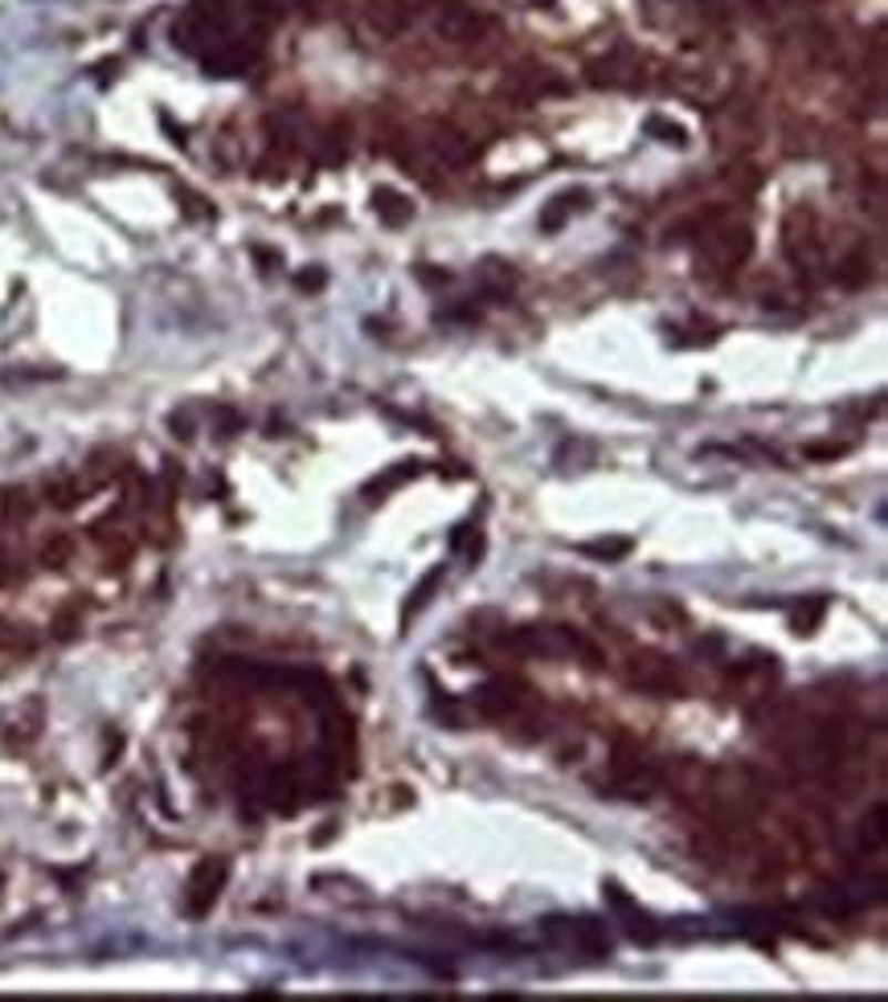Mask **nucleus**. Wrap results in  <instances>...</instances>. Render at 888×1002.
<instances>
[{
  "mask_svg": "<svg viewBox=\"0 0 888 1002\" xmlns=\"http://www.w3.org/2000/svg\"><path fill=\"white\" fill-rule=\"evenodd\" d=\"M545 4H549V0H545ZM537 9H540V0H537Z\"/></svg>",
  "mask_w": 888,
  "mask_h": 1002,
  "instance_id": "obj_22",
  "label": "nucleus"
},
{
  "mask_svg": "<svg viewBox=\"0 0 888 1002\" xmlns=\"http://www.w3.org/2000/svg\"><path fill=\"white\" fill-rule=\"evenodd\" d=\"M627 683L647 695H663V700L684 695V675H680V668H675L668 655H660V651H634V655L627 659Z\"/></svg>",
  "mask_w": 888,
  "mask_h": 1002,
  "instance_id": "obj_7",
  "label": "nucleus"
},
{
  "mask_svg": "<svg viewBox=\"0 0 888 1002\" xmlns=\"http://www.w3.org/2000/svg\"><path fill=\"white\" fill-rule=\"evenodd\" d=\"M373 214H378L385 226H405V221L414 217V205H410L397 188L381 185V188H373Z\"/></svg>",
  "mask_w": 888,
  "mask_h": 1002,
  "instance_id": "obj_13",
  "label": "nucleus"
},
{
  "mask_svg": "<svg viewBox=\"0 0 888 1002\" xmlns=\"http://www.w3.org/2000/svg\"><path fill=\"white\" fill-rule=\"evenodd\" d=\"M581 552L586 557H602V561H619V557L631 552V540L627 536H619V540H590V545H581Z\"/></svg>",
  "mask_w": 888,
  "mask_h": 1002,
  "instance_id": "obj_18",
  "label": "nucleus"
},
{
  "mask_svg": "<svg viewBox=\"0 0 888 1002\" xmlns=\"http://www.w3.org/2000/svg\"><path fill=\"white\" fill-rule=\"evenodd\" d=\"M414 21V9L405 4V0H373L369 9H364V25L373 29L381 41H393L402 38L405 29Z\"/></svg>",
  "mask_w": 888,
  "mask_h": 1002,
  "instance_id": "obj_11",
  "label": "nucleus"
},
{
  "mask_svg": "<svg viewBox=\"0 0 888 1002\" xmlns=\"http://www.w3.org/2000/svg\"><path fill=\"white\" fill-rule=\"evenodd\" d=\"M221 880H226V868L221 864H202L197 868V880H193V912H205L221 892Z\"/></svg>",
  "mask_w": 888,
  "mask_h": 1002,
  "instance_id": "obj_14",
  "label": "nucleus"
},
{
  "mask_svg": "<svg viewBox=\"0 0 888 1002\" xmlns=\"http://www.w3.org/2000/svg\"><path fill=\"white\" fill-rule=\"evenodd\" d=\"M647 135H655L660 144H675V147L688 144L684 127H680V123H672V120H663V115H651V120H647Z\"/></svg>",
  "mask_w": 888,
  "mask_h": 1002,
  "instance_id": "obj_17",
  "label": "nucleus"
},
{
  "mask_svg": "<svg viewBox=\"0 0 888 1002\" xmlns=\"http://www.w3.org/2000/svg\"><path fill=\"white\" fill-rule=\"evenodd\" d=\"M835 279L844 282V287H864V282L872 279V270H868V255H864V250L848 255L839 267H835Z\"/></svg>",
  "mask_w": 888,
  "mask_h": 1002,
  "instance_id": "obj_16",
  "label": "nucleus"
},
{
  "mask_svg": "<svg viewBox=\"0 0 888 1002\" xmlns=\"http://www.w3.org/2000/svg\"><path fill=\"white\" fill-rule=\"evenodd\" d=\"M586 205V188H569V193H557V197L540 209V229L545 234H557V229L566 226L569 217H574V209H581Z\"/></svg>",
  "mask_w": 888,
  "mask_h": 1002,
  "instance_id": "obj_12",
  "label": "nucleus"
},
{
  "mask_svg": "<svg viewBox=\"0 0 888 1002\" xmlns=\"http://www.w3.org/2000/svg\"><path fill=\"white\" fill-rule=\"evenodd\" d=\"M410 475H414V467H410V463H402V467L385 471V475H381L378 483H369V499H381V495L390 492V487H397V483L410 479Z\"/></svg>",
  "mask_w": 888,
  "mask_h": 1002,
  "instance_id": "obj_20",
  "label": "nucleus"
},
{
  "mask_svg": "<svg viewBox=\"0 0 888 1002\" xmlns=\"http://www.w3.org/2000/svg\"><path fill=\"white\" fill-rule=\"evenodd\" d=\"M533 700V688L520 680H492L475 692V712L487 716V721H508V716H520L525 704Z\"/></svg>",
  "mask_w": 888,
  "mask_h": 1002,
  "instance_id": "obj_10",
  "label": "nucleus"
},
{
  "mask_svg": "<svg viewBox=\"0 0 888 1002\" xmlns=\"http://www.w3.org/2000/svg\"><path fill=\"white\" fill-rule=\"evenodd\" d=\"M586 79H590L598 91H639L647 82L643 58L634 54L631 45H619V50H610L606 58L590 62V66H586Z\"/></svg>",
  "mask_w": 888,
  "mask_h": 1002,
  "instance_id": "obj_8",
  "label": "nucleus"
},
{
  "mask_svg": "<svg viewBox=\"0 0 888 1002\" xmlns=\"http://www.w3.org/2000/svg\"><path fill=\"white\" fill-rule=\"evenodd\" d=\"M782 250H786V258H791L794 267L807 270V275H815V270L827 262L819 221H815L810 209H794V214H786V221H782Z\"/></svg>",
  "mask_w": 888,
  "mask_h": 1002,
  "instance_id": "obj_6",
  "label": "nucleus"
},
{
  "mask_svg": "<svg viewBox=\"0 0 888 1002\" xmlns=\"http://www.w3.org/2000/svg\"><path fill=\"white\" fill-rule=\"evenodd\" d=\"M807 455L810 458H839V455H848V446H844V442H827V446H807Z\"/></svg>",
  "mask_w": 888,
  "mask_h": 1002,
  "instance_id": "obj_21",
  "label": "nucleus"
},
{
  "mask_svg": "<svg viewBox=\"0 0 888 1002\" xmlns=\"http://www.w3.org/2000/svg\"><path fill=\"white\" fill-rule=\"evenodd\" d=\"M663 786V769L643 748L619 745L610 757V789H619L622 798H651Z\"/></svg>",
  "mask_w": 888,
  "mask_h": 1002,
  "instance_id": "obj_4",
  "label": "nucleus"
},
{
  "mask_svg": "<svg viewBox=\"0 0 888 1002\" xmlns=\"http://www.w3.org/2000/svg\"><path fill=\"white\" fill-rule=\"evenodd\" d=\"M426 21H431L434 38L455 45V50H475L496 33V21L475 9L467 0H431L426 4Z\"/></svg>",
  "mask_w": 888,
  "mask_h": 1002,
  "instance_id": "obj_3",
  "label": "nucleus"
},
{
  "mask_svg": "<svg viewBox=\"0 0 888 1002\" xmlns=\"http://www.w3.org/2000/svg\"><path fill=\"white\" fill-rule=\"evenodd\" d=\"M504 86L512 94H520L525 103H545V99H561V94L574 91V82L561 70L545 66V62H520L516 70H508Z\"/></svg>",
  "mask_w": 888,
  "mask_h": 1002,
  "instance_id": "obj_9",
  "label": "nucleus"
},
{
  "mask_svg": "<svg viewBox=\"0 0 888 1002\" xmlns=\"http://www.w3.org/2000/svg\"><path fill=\"white\" fill-rule=\"evenodd\" d=\"M750 255H754V234H750L745 221H737L725 209H709V214L700 217V250H696L700 275H709V279H733L750 262Z\"/></svg>",
  "mask_w": 888,
  "mask_h": 1002,
  "instance_id": "obj_1",
  "label": "nucleus"
},
{
  "mask_svg": "<svg viewBox=\"0 0 888 1002\" xmlns=\"http://www.w3.org/2000/svg\"><path fill=\"white\" fill-rule=\"evenodd\" d=\"M438 586H443V565H434L431 574H426V577H422V581L414 586V593H410V601H405V610H402V622H410V618L422 614V610L431 606L434 589H438Z\"/></svg>",
  "mask_w": 888,
  "mask_h": 1002,
  "instance_id": "obj_15",
  "label": "nucleus"
},
{
  "mask_svg": "<svg viewBox=\"0 0 888 1002\" xmlns=\"http://www.w3.org/2000/svg\"><path fill=\"white\" fill-rule=\"evenodd\" d=\"M823 614H827V598H815L807 610H798V614H794V630H798V634H810V630L823 622Z\"/></svg>",
  "mask_w": 888,
  "mask_h": 1002,
  "instance_id": "obj_19",
  "label": "nucleus"
},
{
  "mask_svg": "<svg viewBox=\"0 0 888 1002\" xmlns=\"http://www.w3.org/2000/svg\"><path fill=\"white\" fill-rule=\"evenodd\" d=\"M499 647L512 651V655L525 659H574L581 655L590 668H598V651L590 642L581 639L574 627H557V622H528V627L504 630L499 634Z\"/></svg>",
  "mask_w": 888,
  "mask_h": 1002,
  "instance_id": "obj_2",
  "label": "nucleus"
},
{
  "mask_svg": "<svg viewBox=\"0 0 888 1002\" xmlns=\"http://www.w3.org/2000/svg\"><path fill=\"white\" fill-rule=\"evenodd\" d=\"M417 147H422V156H426V161L438 164V168H446V173H463V168L475 161L472 135H463L458 127H451V123H443V120L422 123V132H417Z\"/></svg>",
  "mask_w": 888,
  "mask_h": 1002,
  "instance_id": "obj_5",
  "label": "nucleus"
}]
</instances>
